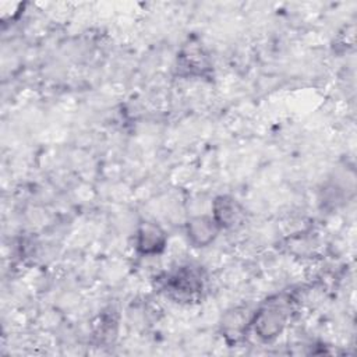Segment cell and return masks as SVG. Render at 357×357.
<instances>
[{
  "label": "cell",
  "instance_id": "obj_6",
  "mask_svg": "<svg viewBox=\"0 0 357 357\" xmlns=\"http://www.w3.org/2000/svg\"><path fill=\"white\" fill-rule=\"evenodd\" d=\"M247 324H248V319L241 311L234 310L231 312H227V315L225 317L223 324H222L223 335L227 339L237 342L247 331Z\"/></svg>",
  "mask_w": 357,
  "mask_h": 357
},
{
  "label": "cell",
  "instance_id": "obj_4",
  "mask_svg": "<svg viewBox=\"0 0 357 357\" xmlns=\"http://www.w3.org/2000/svg\"><path fill=\"white\" fill-rule=\"evenodd\" d=\"M219 229L212 216H194L187 223V236L195 247H206L216 238Z\"/></svg>",
  "mask_w": 357,
  "mask_h": 357
},
{
  "label": "cell",
  "instance_id": "obj_2",
  "mask_svg": "<svg viewBox=\"0 0 357 357\" xmlns=\"http://www.w3.org/2000/svg\"><path fill=\"white\" fill-rule=\"evenodd\" d=\"M166 244V234L160 226L152 222L139 225L135 234V247L144 255H155L163 251Z\"/></svg>",
  "mask_w": 357,
  "mask_h": 357
},
{
  "label": "cell",
  "instance_id": "obj_1",
  "mask_svg": "<svg viewBox=\"0 0 357 357\" xmlns=\"http://www.w3.org/2000/svg\"><path fill=\"white\" fill-rule=\"evenodd\" d=\"M202 289L201 278L192 271L183 268L167 280V291L177 300H194Z\"/></svg>",
  "mask_w": 357,
  "mask_h": 357
},
{
  "label": "cell",
  "instance_id": "obj_5",
  "mask_svg": "<svg viewBox=\"0 0 357 357\" xmlns=\"http://www.w3.org/2000/svg\"><path fill=\"white\" fill-rule=\"evenodd\" d=\"M241 206L240 204L227 195L218 197L213 202V215L212 218L216 220L219 227H231L241 218Z\"/></svg>",
  "mask_w": 357,
  "mask_h": 357
},
{
  "label": "cell",
  "instance_id": "obj_3",
  "mask_svg": "<svg viewBox=\"0 0 357 357\" xmlns=\"http://www.w3.org/2000/svg\"><path fill=\"white\" fill-rule=\"evenodd\" d=\"M286 317L284 314L276 307H268L258 311L252 319V325L255 333L265 340H271L276 337L284 326Z\"/></svg>",
  "mask_w": 357,
  "mask_h": 357
}]
</instances>
